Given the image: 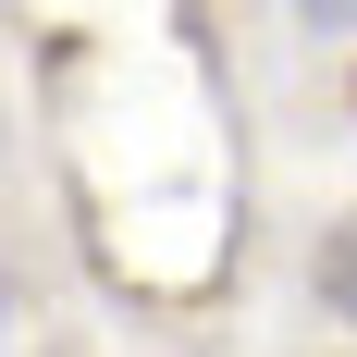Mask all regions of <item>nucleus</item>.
I'll return each mask as SVG.
<instances>
[{
	"mask_svg": "<svg viewBox=\"0 0 357 357\" xmlns=\"http://www.w3.org/2000/svg\"><path fill=\"white\" fill-rule=\"evenodd\" d=\"M321 296H333V308H345V321H357V222H345V234H333V247H321Z\"/></svg>",
	"mask_w": 357,
	"mask_h": 357,
	"instance_id": "1",
	"label": "nucleus"
},
{
	"mask_svg": "<svg viewBox=\"0 0 357 357\" xmlns=\"http://www.w3.org/2000/svg\"><path fill=\"white\" fill-rule=\"evenodd\" d=\"M296 13H308V25H333V37L357 25V0H296Z\"/></svg>",
	"mask_w": 357,
	"mask_h": 357,
	"instance_id": "2",
	"label": "nucleus"
}]
</instances>
